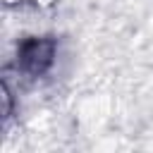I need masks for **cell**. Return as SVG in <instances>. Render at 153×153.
Here are the masks:
<instances>
[{"label":"cell","instance_id":"obj_1","mask_svg":"<svg viewBox=\"0 0 153 153\" xmlns=\"http://www.w3.org/2000/svg\"><path fill=\"white\" fill-rule=\"evenodd\" d=\"M19 60L29 72H43L53 60V43L31 38V41H26L22 45V57Z\"/></svg>","mask_w":153,"mask_h":153}]
</instances>
